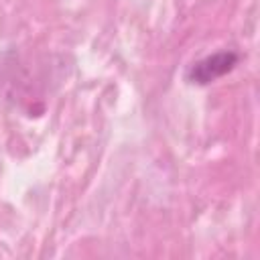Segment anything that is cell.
<instances>
[{
    "mask_svg": "<svg viewBox=\"0 0 260 260\" xmlns=\"http://www.w3.org/2000/svg\"><path fill=\"white\" fill-rule=\"evenodd\" d=\"M238 53L234 51H219V53H213L201 61H197L189 73H187V79L191 83H197V85H207L219 77H223L225 73H230L236 63H238Z\"/></svg>",
    "mask_w": 260,
    "mask_h": 260,
    "instance_id": "cell-1",
    "label": "cell"
}]
</instances>
